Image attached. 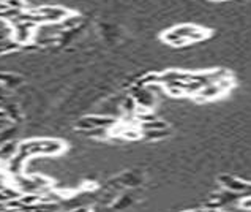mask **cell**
I'll use <instances>...</instances> for the list:
<instances>
[{
    "label": "cell",
    "instance_id": "cell-1",
    "mask_svg": "<svg viewBox=\"0 0 251 212\" xmlns=\"http://www.w3.org/2000/svg\"><path fill=\"white\" fill-rule=\"evenodd\" d=\"M209 37H210L209 29H202L191 24H182L163 32L161 40L167 44H174L177 40H185L186 43H196V41H202Z\"/></svg>",
    "mask_w": 251,
    "mask_h": 212
},
{
    "label": "cell",
    "instance_id": "cell-2",
    "mask_svg": "<svg viewBox=\"0 0 251 212\" xmlns=\"http://www.w3.org/2000/svg\"><path fill=\"white\" fill-rule=\"evenodd\" d=\"M35 13L38 15V18L41 19V21L60 22L62 19H65L72 11L63 8V6H43V8H38Z\"/></svg>",
    "mask_w": 251,
    "mask_h": 212
},
{
    "label": "cell",
    "instance_id": "cell-3",
    "mask_svg": "<svg viewBox=\"0 0 251 212\" xmlns=\"http://www.w3.org/2000/svg\"><path fill=\"white\" fill-rule=\"evenodd\" d=\"M81 128L86 130H93V128H109L115 125V119L111 117H84L79 124Z\"/></svg>",
    "mask_w": 251,
    "mask_h": 212
},
{
    "label": "cell",
    "instance_id": "cell-4",
    "mask_svg": "<svg viewBox=\"0 0 251 212\" xmlns=\"http://www.w3.org/2000/svg\"><path fill=\"white\" fill-rule=\"evenodd\" d=\"M212 2H223V0H212Z\"/></svg>",
    "mask_w": 251,
    "mask_h": 212
}]
</instances>
